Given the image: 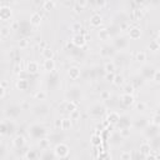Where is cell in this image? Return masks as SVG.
<instances>
[{
    "mask_svg": "<svg viewBox=\"0 0 160 160\" xmlns=\"http://www.w3.org/2000/svg\"><path fill=\"white\" fill-rule=\"evenodd\" d=\"M55 153H56V155H59L60 158H64V156L68 155L69 150H68V146H65V145H59V146L56 148Z\"/></svg>",
    "mask_w": 160,
    "mask_h": 160,
    "instance_id": "6da1fadb",
    "label": "cell"
}]
</instances>
